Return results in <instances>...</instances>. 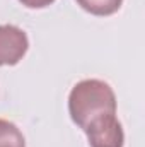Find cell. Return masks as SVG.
<instances>
[{
  "mask_svg": "<svg viewBox=\"0 0 145 147\" xmlns=\"http://www.w3.org/2000/svg\"><path fill=\"white\" fill-rule=\"evenodd\" d=\"M68 113L73 123L85 132L99 120L116 115V94L101 79H84L70 91Z\"/></svg>",
  "mask_w": 145,
  "mask_h": 147,
  "instance_id": "obj_1",
  "label": "cell"
},
{
  "mask_svg": "<svg viewBox=\"0 0 145 147\" xmlns=\"http://www.w3.org/2000/svg\"><path fill=\"white\" fill-rule=\"evenodd\" d=\"M28 34L14 24H0V65H17L28 53Z\"/></svg>",
  "mask_w": 145,
  "mask_h": 147,
  "instance_id": "obj_2",
  "label": "cell"
},
{
  "mask_svg": "<svg viewBox=\"0 0 145 147\" xmlns=\"http://www.w3.org/2000/svg\"><path fill=\"white\" fill-rule=\"evenodd\" d=\"M91 147H123L125 132L116 115L99 120L85 130Z\"/></svg>",
  "mask_w": 145,
  "mask_h": 147,
  "instance_id": "obj_3",
  "label": "cell"
},
{
  "mask_svg": "<svg viewBox=\"0 0 145 147\" xmlns=\"http://www.w3.org/2000/svg\"><path fill=\"white\" fill-rule=\"evenodd\" d=\"M77 5H80L85 12L92 16H113L121 9L123 0H75Z\"/></svg>",
  "mask_w": 145,
  "mask_h": 147,
  "instance_id": "obj_4",
  "label": "cell"
},
{
  "mask_svg": "<svg viewBox=\"0 0 145 147\" xmlns=\"http://www.w3.org/2000/svg\"><path fill=\"white\" fill-rule=\"evenodd\" d=\"M0 147H26V139L19 127L0 118Z\"/></svg>",
  "mask_w": 145,
  "mask_h": 147,
  "instance_id": "obj_5",
  "label": "cell"
},
{
  "mask_svg": "<svg viewBox=\"0 0 145 147\" xmlns=\"http://www.w3.org/2000/svg\"><path fill=\"white\" fill-rule=\"evenodd\" d=\"M19 2L28 9H44V7L51 5L55 0H19Z\"/></svg>",
  "mask_w": 145,
  "mask_h": 147,
  "instance_id": "obj_6",
  "label": "cell"
}]
</instances>
